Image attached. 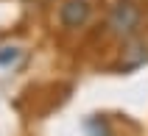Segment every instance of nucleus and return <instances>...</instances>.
Masks as SVG:
<instances>
[{"label": "nucleus", "instance_id": "f257e3e1", "mask_svg": "<svg viewBox=\"0 0 148 136\" xmlns=\"http://www.w3.org/2000/svg\"><path fill=\"white\" fill-rule=\"evenodd\" d=\"M143 22V11L137 3L132 0H123V3H115L112 11H109V28L117 33V36H132Z\"/></svg>", "mask_w": 148, "mask_h": 136}, {"label": "nucleus", "instance_id": "20e7f679", "mask_svg": "<svg viewBox=\"0 0 148 136\" xmlns=\"http://www.w3.org/2000/svg\"><path fill=\"white\" fill-rule=\"evenodd\" d=\"M17 56H20L17 47H6V53H0V64H8V61H14Z\"/></svg>", "mask_w": 148, "mask_h": 136}, {"label": "nucleus", "instance_id": "f03ea898", "mask_svg": "<svg viewBox=\"0 0 148 136\" xmlns=\"http://www.w3.org/2000/svg\"><path fill=\"white\" fill-rule=\"evenodd\" d=\"M59 20L64 28H81L90 20V3L87 0H64L59 8Z\"/></svg>", "mask_w": 148, "mask_h": 136}, {"label": "nucleus", "instance_id": "7ed1b4c3", "mask_svg": "<svg viewBox=\"0 0 148 136\" xmlns=\"http://www.w3.org/2000/svg\"><path fill=\"white\" fill-rule=\"evenodd\" d=\"M87 128H90L95 136H109V128H106V122H101V120H90V122H87Z\"/></svg>", "mask_w": 148, "mask_h": 136}]
</instances>
